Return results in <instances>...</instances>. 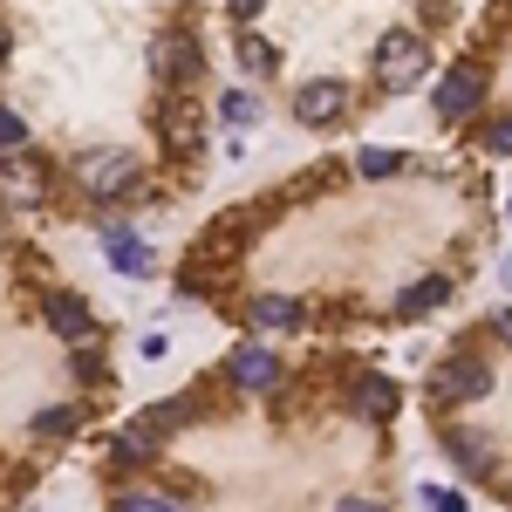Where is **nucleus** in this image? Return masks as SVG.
I'll return each instance as SVG.
<instances>
[{"label": "nucleus", "mask_w": 512, "mask_h": 512, "mask_svg": "<svg viewBox=\"0 0 512 512\" xmlns=\"http://www.w3.org/2000/svg\"><path fill=\"white\" fill-rule=\"evenodd\" d=\"M28 431H35V437H76L82 431V410H76V403H48V410H35Z\"/></svg>", "instance_id": "nucleus-15"}, {"label": "nucleus", "mask_w": 512, "mask_h": 512, "mask_svg": "<svg viewBox=\"0 0 512 512\" xmlns=\"http://www.w3.org/2000/svg\"><path fill=\"white\" fill-rule=\"evenodd\" d=\"M260 7H267V0H226V14H233L239 28H246V21H253V14H260Z\"/></svg>", "instance_id": "nucleus-23"}, {"label": "nucleus", "mask_w": 512, "mask_h": 512, "mask_svg": "<svg viewBox=\"0 0 512 512\" xmlns=\"http://www.w3.org/2000/svg\"><path fill=\"white\" fill-rule=\"evenodd\" d=\"M69 171H76L82 192L103 198V205H110V198H130V192H137V178H144V164L130 158V151H82Z\"/></svg>", "instance_id": "nucleus-2"}, {"label": "nucleus", "mask_w": 512, "mask_h": 512, "mask_svg": "<svg viewBox=\"0 0 512 512\" xmlns=\"http://www.w3.org/2000/svg\"><path fill=\"white\" fill-rule=\"evenodd\" d=\"M253 110H260V103H253L246 89H226V103H219V117H226V123H253Z\"/></svg>", "instance_id": "nucleus-18"}, {"label": "nucleus", "mask_w": 512, "mask_h": 512, "mask_svg": "<svg viewBox=\"0 0 512 512\" xmlns=\"http://www.w3.org/2000/svg\"><path fill=\"white\" fill-rule=\"evenodd\" d=\"M424 506H437V512H458V506H465V492H451V485H424Z\"/></svg>", "instance_id": "nucleus-20"}, {"label": "nucleus", "mask_w": 512, "mask_h": 512, "mask_svg": "<svg viewBox=\"0 0 512 512\" xmlns=\"http://www.w3.org/2000/svg\"><path fill=\"white\" fill-rule=\"evenodd\" d=\"M7 48H14V41H7V28H0V69H7Z\"/></svg>", "instance_id": "nucleus-25"}, {"label": "nucleus", "mask_w": 512, "mask_h": 512, "mask_svg": "<svg viewBox=\"0 0 512 512\" xmlns=\"http://www.w3.org/2000/svg\"><path fill=\"white\" fill-rule=\"evenodd\" d=\"M41 315H48V328H55L62 342H96V315L82 308V294L48 287V294H41Z\"/></svg>", "instance_id": "nucleus-8"}, {"label": "nucleus", "mask_w": 512, "mask_h": 512, "mask_svg": "<svg viewBox=\"0 0 512 512\" xmlns=\"http://www.w3.org/2000/svg\"><path fill=\"white\" fill-rule=\"evenodd\" d=\"M233 55H239V69H253V76H274V69H280V48L267 35H239Z\"/></svg>", "instance_id": "nucleus-14"}, {"label": "nucleus", "mask_w": 512, "mask_h": 512, "mask_svg": "<svg viewBox=\"0 0 512 512\" xmlns=\"http://www.w3.org/2000/svg\"><path fill=\"white\" fill-rule=\"evenodd\" d=\"M123 506H130V512H164L171 499H164V492H123Z\"/></svg>", "instance_id": "nucleus-22"}, {"label": "nucleus", "mask_w": 512, "mask_h": 512, "mask_svg": "<svg viewBox=\"0 0 512 512\" xmlns=\"http://www.w3.org/2000/svg\"><path fill=\"white\" fill-rule=\"evenodd\" d=\"M451 294H458V287H451V274H424L417 287H410V294H403V301H396V315L417 321V315H431V308H444Z\"/></svg>", "instance_id": "nucleus-12"}, {"label": "nucleus", "mask_w": 512, "mask_h": 512, "mask_svg": "<svg viewBox=\"0 0 512 512\" xmlns=\"http://www.w3.org/2000/svg\"><path fill=\"white\" fill-rule=\"evenodd\" d=\"M0 239H7V219H0Z\"/></svg>", "instance_id": "nucleus-27"}, {"label": "nucleus", "mask_w": 512, "mask_h": 512, "mask_svg": "<svg viewBox=\"0 0 512 512\" xmlns=\"http://www.w3.org/2000/svg\"><path fill=\"white\" fill-rule=\"evenodd\" d=\"M103 260H110L117 274H144V267H151V253H144V239L130 233V226H103Z\"/></svg>", "instance_id": "nucleus-11"}, {"label": "nucleus", "mask_w": 512, "mask_h": 512, "mask_svg": "<svg viewBox=\"0 0 512 512\" xmlns=\"http://www.w3.org/2000/svg\"><path fill=\"white\" fill-rule=\"evenodd\" d=\"M253 321H260V328H301V301H287V294H260V301H253Z\"/></svg>", "instance_id": "nucleus-16"}, {"label": "nucleus", "mask_w": 512, "mask_h": 512, "mask_svg": "<svg viewBox=\"0 0 512 512\" xmlns=\"http://www.w3.org/2000/svg\"><path fill=\"white\" fill-rule=\"evenodd\" d=\"M431 396L437 403H478V396H492V369L478 355H451L431 369Z\"/></svg>", "instance_id": "nucleus-3"}, {"label": "nucleus", "mask_w": 512, "mask_h": 512, "mask_svg": "<svg viewBox=\"0 0 512 512\" xmlns=\"http://www.w3.org/2000/svg\"><path fill=\"white\" fill-rule=\"evenodd\" d=\"M424 69H431V48H424V35H410V28H390V35L376 41V82H383V89L410 96V89L424 82Z\"/></svg>", "instance_id": "nucleus-1"}, {"label": "nucleus", "mask_w": 512, "mask_h": 512, "mask_svg": "<svg viewBox=\"0 0 512 512\" xmlns=\"http://www.w3.org/2000/svg\"><path fill=\"white\" fill-rule=\"evenodd\" d=\"M151 69H158V82H198L205 76V55H198V35H185V28H164L158 41H151Z\"/></svg>", "instance_id": "nucleus-6"}, {"label": "nucleus", "mask_w": 512, "mask_h": 512, "mask_svg": "<svg viewBox=\"0 0 512 512\" xmlns=\"http://www.w3.org/2000/svg\"><path fill=\"white\" fill-rule=\"evenodd\" d=\"M280 376H287V362H280L267 342H239L233 362H226V383H233V390H246V396L280 390Z\"/></svg>", "instance_id": "nucleus-4"}, {"label": "nucleus", "mask_w": 512, "mask_h": 512, "mask_svg": "<svg viewBox=\"0 0 512 512\" xmlns=\"http://www.w3.org/2000/svg\"><path fill=\"white\" fill-rule=\"evenodd\" d=\"M396 403H403V390H396L390 376H362L355 383V417H369V424H390Z\"/></svg>", "instance_id": "nucleus-10"}, {"label": "nucleus", "mask_w": 512, "mask_h": 512, "mask_svg": "<svg viewBox=\"0 0 512 512\" xmlns=\"http://www.w3.org/2000/svg\"><path fill=\"white\" fill-rule=\"evenodd\" d=\"M21 144H28V123H21L14 110H7V103H0V151H21Z\"/></svg>", "instance_id": "nucleus-19"}, {"label": "nucleus", "mask_w": 512, "mask_h": 512, "mask_svg": "<svg viewBox=\"0 0 512 512\" xmlns=\"http://www.w3.org/2000/svg\"><path fill=\"white\" fill-rule=\"evenodd\" d=\"M444 444H451V458H458L472 478H492V437H478V431H444Z\"/></svg>", "instance_id": "nucleus-13"}, {"label": "nucleus", "mask_w": 512, "mask_h": 512, "mask_svg": "<svg viewBox=\"0 0 512 512\" xmlns=\"http://www.w3.org/2000/svg\"><path fill=\"white\" fill-rule=\"evenodd\" d=\"M485 89H492V76H485V62H458L451 76L437 82V117L444 123H465L485 103Z\"/></svg>", "instance_id": "nucleus-5"}, {"label": "nucleus", "mask_w": 512, "mask_h": 512, "mask_svg": "<svg viewBox=\"0 0 512 512\" xmlns=\"http://www.w3.org/2000/svg\"><path fill=\"white\" fill-rule=\"evenodd\" d=\"M342 110H349V82L315 76V82H301V89H294V123H308V130L342 123Z\"/></svg>", "instance_id": "nucleus-7"}, {"label": "nucleus", "mask_w": 512, "mask_h": 512, "mask_svg": "<svg viewBox=\"0 0 512 512\" xmlns=\"http://www.w3.org/2000/svg\"><path fill=\"white\" fill-rule=\"evenodd\" d=\"M158 424H151V417H137V424H123L117 437H110V451H117V465L123 472H144V465H151V458H158Z\"/></svg>", "instance_id": "nucleus-9"}, {"label": "nucleus", "mask_w": 512, "mask_h": 512, "mask_svg": "<svg viewBox=\"0 0 512 512\" xmlns=\"http://www.w3.org/2000/svg\"><path fill=\"white\" fill-rule=\"evenodd\" d=\"M492 335H499V342L512 349V308H499V315H492Z\"/></svg>", "instance_id": "nucleus-24"}, {"label": "nucleus", "mask_w": 512, "mask_h": 512, "mask_svg": "<svg viewBox=\"0 0 512 512\" xmlns=\"http://www.w3.org/2000/svg\"><path fill=\"white\" fill-rule=\"evenodd\" d=\"M506 287H512V253H506Z\"/></svg>", "instance_id": "nucleus-26"}, {"label": "nucleus", "mask_w": 512, "mask_h": 512, "mask_svg": "<svg viewBox=\"0 0 512 512\" xmlns=\"http://www.w3.org/2000/svg\"><path fill=\"white\" fill-rule=\"evenodd\" d=\"M485 151H499V158H512V117L485 130Z\"/></svg>", "instance_id": "nucleus-21"}, {"label": "nucleus", "mask_w": 512, "mask_h": 512, "mask_svg": "<svg viewBox=\"0 0 512 512\" xmlns=\"http://www.w3.org/2000/svg\"><path fill=\"white\" fill-rule=\"evenodd\" d=\"M396 151H362V158H355V171H362V178H376V185H383V178H396Z\"/></svg>", "instance_id": "nucleus-17"}]
</instances>
